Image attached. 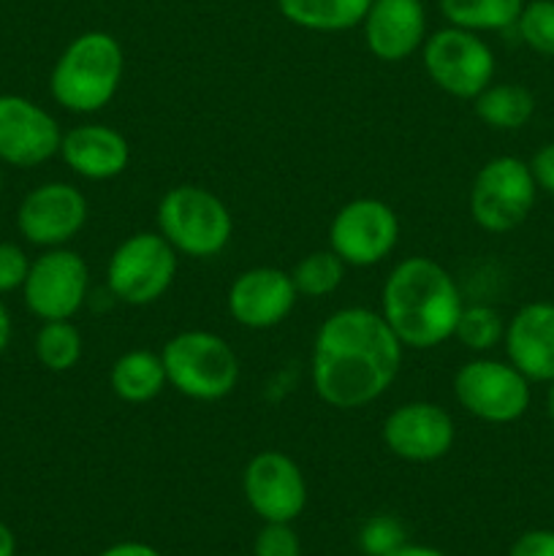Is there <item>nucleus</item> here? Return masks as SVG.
<instances>
[{"mask_svg":"<svg viewBox=\"0 0 554 556\" xmlns=\"http://www.w3.org/2000/svg\"><path fill=\"white\" fill-rule=\"evenodd\" d=\"M400 242V217L380 199L348 201L329 226V250L345 266H375Z\"/></svg>","mask_w":554,"mask_h":556,"instance_id":"obj_11","label":"nucleus"},{"mask_svg":"<svg viewBox=\"0 0 554 556\" xmlns=\"http://www.w3.org/2000/svg\"><path fill=\"white\" fill-rule=\"evenodd\" d=\"M297 299L299 293L291 271L255 266V269L242 271L228 288V313L244 329H275L293 313Z\"/></svg>","mask_w":554,"mask_h":556,"instance_id":"obj_16","label":"nucleus"},{"mask_svg":"<svg viewBox=\"0 0 554 556\" xmlns=\"http://www.w3.org/2000/svg\"><path fill=\"white\" fill-rule=\"evenodd\" d=\"M125 74V52L112 33L87 30L76 36L49 76L52 98L74 114H96L112 103Z\"/></svg>","mask_w":554,"mask_h":556,"instance_id":"obj_3","label":"nucleus"},{"mask_svg":"<svg viewBox=\"0 0 554 556\" xmlns=\"http://www.w3.org/2000/svg\"><path fill=\"white\" fill-rule=\"evenodd\" d=\"M402 342L386 318L367 307H342L320 324L310 378L320 402L337 410L373 405L391 389L402 367Z\"/></svg>","mask_w":554,"mask_h":556,"instance_id":"obj_1","label":"nucleus"},{"mask_svg":"<svg viewBox=\"0 0 554 556\" xmlns=\"http://www.w3.org/2000/svg\"><path fill=\"white\" fill-rule=\"evenodd\" d=\"M30 271L25 250L20 244L0 242V293H11L25 286V277Z\"/></svg>","mask_w":554,"mask_h":556,"instance_id":"obj_30","label":"nucleus"},{"mask_svg":"<svg viewBox=\"0 0 554 556\" xmlns=\"http://www.w3.org/2000/svg\"><path fill=\"white\" fill-rule=\"evenodd\" d=\"M253 556H302V543L291 525L264 521V530L255 535Z\"/></svg>","mask_w":554,"mask_h":556,"instance_id":"obj_29","label":"nucleus"},{"mask_svg":"<svg viewBox=\"0 0 554 556\" xmlns=\"http://www.w3.org/2000/svg\"><path fill=\"white\" fill-rule=\"evenodd\" d=\"M85 342L71 320H43L36 334V358L49 372H68L79 364Z\"/></svg>","mask_w":554,"mask_h":556,"instance_id":"obj_24","label":"nucleus"},{"mask_svg":"<svg viewBox=\"0 0 554 556\" xmlns=\"http://www.w3.org/2000/svg\"><path fill=\"white\" fill-rule=\"evenodd\" d=\"M16 554V538L11 532V527H5L0 521V556H14Z\"/></svg>","mask_w":554,"mask_h":556,"instance_id":"obj_36","label":"nucleus"},{"mask_svg":"<svg viewBox=\"0 0 554 556\" xmlns=\"http://www.w3.org/2000/svg\"><path fill=\"white\" fill-rule=\"evenodd\" d=\"M386 556H449L443 552H438V548H429V546H418V543H402L396 552L386 554Z\"/></svg>","mask_w":554,"mask_h":556,"instance_id":"obj_34","label":"nucleus"},{"mask_svg":"<svg viewBox=\"0 0 554 556\" xmlns=\"http://www.w3.org/2000/svg\"><path fill=\"white\" fill-rule=\"evenodd\" d=\"M424 71L449 96L473 101L494 79V52L481 33L443 27L424 41Z\"/></svg>","mask_w":554,"mask_h":556,"instance_id":"obj_8","label":"nucleus"},{"mask_svg":"<svg viewBox=\"0 0 554 556\" xmlns=\"http://www.w3.org/2000/svg\"><path fill=\"white\" fill-rule=\"evenodd\" d=\"M473 109H476L478 119L494 130H519L536 114V98L527 87L511 85V81H500V85H489L473 98Z\"/></svg>","mask_w":554,"mask_h":556,"instance_id":"obj_22","label":"nucleus"},{"mask_svg":"<svg viewBox=\"0 0 554 556\" xmlns=\"http://www.w3.org/2000/svg\"><path fill=\"white\" fill-rule=\"evenodd\" d=\"M538 199L530 163L500 155L478 168L470 188V217L487 233H508L527 220Z\"/></svg>","mask_w":554,"mask_h":556,"instance_id":"obj_6","label":"nucleus"},{"mask_svg":"<svg viewBox=\"0 0 554 556\" xmlns=\"http://www.w3.org/2000/svg\"><path fill=\"white\" fill-rule=\"evenodd\" d=\"M383 443L396 459L427 465L443 459L456 438L454 418L435 402H407L383 421Z\"/></svg>","mask_w":554,"mask_h":556,"instance_id":"obj_15","label":"nucleus"},{"mask_svg":"<svg viewBox=\"0 0 554 556\" xmlns=\"http://www.w3.org/2000/svg\"><path fill=\"white\" fill-rule=\"evenodd\" d=\"M525 0H440V14L449 25L473 33H494L516 27Z\"/></svg>","mask_w":554,"mask_h":556,"instance_id":"obj_23","label":"nucleus"},{"mask_svg":"<svg viewBox=\"0 0 554 556\" xmlns=\"http://www.w3.org/2000/svg\"><path fill=\"white\" fill-rule=\"evenodd\" d=\"M109 386L114 396L128 405H144L152 402L168 386L166 367L161 353L152 351H128L112 364Z\"/></svg>","mask_w":554,"mask_h":556,"instance_id":"obj_20","label":"nucleus"},{"mask_svg":"<svg viewBox=\"0 0 554 556\" xmlns=\"http://www.w3.org/2000/svg\"><path fill=\"white\" fill-rule=\"evenodd\" d=\"M0 190H3V168H0Z\"/></svg>","mask_w":554,"mask_h":556,"instance_id":"obj_38","label":"nucleus"},{"mask_svg":"<svg viewBox=\"0 0 554 556\" xmlns=\"http://www.w3.org/2000/svg\"><path fill=\"white\" fill-rule=\"evenodd\" d=\"M454 337L473 353H489L505 337V320L489 304H465L456 320Z\"/></svg>","mask_w":554,"mask_h":556,"instance_id":"obj_26","label":"nucleus"},{"mask_svg":"<svg viewBox=\"0 0 554 556\" xmlns=\"http://www.w3.org/2000/svg\"><path fill=\"white\" fill-rule=\"evenodd\" d=\"M90 269L85 258L68 248H52L30 261L22 286L27 309L41 320H71L87 302Z\"/></svg>","mask_w":554,"mask_h":556,"instance_id":"obj_10","label":"nucleus"},{"mask_svg":"<svg viewBox=\"0 0 554 556\" xmlns=\"http://www.w3.org/2000/svg\"><path fill=\"white\" fill-rule=\"evenodd\" d=\"M546 413H549V421L554 424V383H549V394H546Z\"/></svg>","mask_w":554,"mask_h":556,"instance_id":"obj_37","label":"nucleus"},{"mask_svg":"<svg viewBox=\"0 0 554 556\" xmlns=\"http://www.w3.org/2000/svg\"><path fill=\"white\" fill-rule=\"evenodd\" d=\"M177 277V250L152 231H139L117 244L106 266V286L114 299L147 307L172 288Z\"/></svg>","mask_w":554,"mask_h":556,"instance_id":"obj_7","label":"nucleus"},{"mask_svg":"<svg viewBox=\"0 0 554 556\" xmlns=\"http://www.w3.org/2000/svg\"><path fill=\"white\" fill-rule=\"evenodd\" d=\"M98 556H163L158 548L147 546V543H117V546H109L106 552L98 554Z\"/></svg>","mask_w":554,"mask_h":556,"instance_id":"obj_33","label":"nucleus"},{"mask_svg":"<svg viewBox=\"0 0 554 556\" xmlns=\"http://www.w3.org/2000/svg\"><path fill=\"white\" fill-rule=\"evenodd\" d=\"M358 543H362V552L369 556H386L402 546L405 541V530L396 519L391 516H375L367 525L362 527V535H358Z\"/></svg>","mask_w":554,"mask_h":556,"instance_id":"obj_28","label":"nucleus"},{"mask_svg":"<svg viewBox=\"0 0 554 556\" xmlns=\"http://www.w3.org/2000/svg\"><path fill=\"white\" fill-rule=\"evenodd\" d=\"M362 25L367 49L383 63L407 60L427 41L421 0H373Z\"/></svg>","mask_w":554,"mask_h":556,"instance_id":"obj_18","label":"nucleus"},{"mask_svg":"<svg viewBox=\"0 0 554 556\" xmlns=\"http://www.w3.org/2000/svg\"><path fill=\"white\" fill-rule=\"evenodd\" d=\"M168 386L196 402L226 400L239 380V358L223 337L204 329L179 331L163 345Z\"/></svg>","mask_w":554,"mask_h":556,"instance_id":"obj_5","label":"nucleus"},{"mask_svg":"<svg viewBox=\"0 0 554 556\" xmlns=\"http://www.w3.org/2000/svg\"><path fill=\"white\" fill-rule=\"evenodd\" d=\"M291 280L297 286L299 296H331L342 286V280H345V264H342L335 250H315V253L304 255L293 266Z\"/></svg>","mask_w":554,"mask_h":556,"instance_id":"obj_25","label":"nucleus"},{"mask_svg":"<svg viewBox=\"0 0 554 556\" xmlns=\"http://www.w3.org/2000/svg\"><path fill=\"white\" fill-rule=\"evenodd\" d=\"M519 38L543 58H554V0H530L516 20Z\"/></svg>","mask_w":554,"mask_h":556,"instance_id":"obj_27","label":"nucleus"},{"mask_svg":"<svg viewBox=\"0 0 554 556\" xmlns=\"http://www.w3.org/2000/svg\"><path fill=\"white\" fill-rule=\"evenodd\" d=\"M373 0H277L291 25L313 33H342L362 25Z\"/></svg>","mask_w":554,"mask_h":556,"instance_id":"obj_21","label":"nucleus"},{"mask_svg":"<svg viewBox=\"0 0 554 556\" xmlns=\"http://www.w3.org/2000/svg\"><path fill=\"white\" fill-rule=\"evenodd\" d=\"M242 492L250 510L264 521L291 525L307 505V483L302 470L282 451H261L248 462Z\"/></svg>","mask_w":554,"mask_h":556,"instance_id":"obj_12","label":"nucleus"},{"mask_svg":"<svg viewBox=\"0 0 554 556\" xmlns=\"http://www.w3.org/2000/svg\"><path fill=\"white\" fill-rule=\"evenodd\" d=\"M454 396L478 421L514 424L530 407V380L511 362L473 358L456 369Z\"/></svg>","mask_w":554,"mask_h":556,"instance_id":"obj_9","label":"nucleus"},{"mask_svg":"<svg viewBox=\"0 0 554 556\" xmlns=\"http://www.w3.org/2000/svg\"><path fill=\"white\" fill-rule=\"evenodd\" d=\"M60 125L25 96H0V163L33 168L60 152Z\"/></svg>","mask_w":554,"mask_h":556,"instance_id":"obj_14","label":"nucleus"},{"mask_svg":"<svg viewBox=\"0 0 554 556\" xmlns=\"http://www.w3.org/2000/svg\"><path fill=\"white\" fill-rule=\"evenodd\" d=\"M462 307V291L451 271L427 255L400 261L380 293V315L407 351H432L449 342Z\"/></svg>","mask_w":554,"mask_h":556,"instance_id":"obj_2","label":"nucleus"},{"mask_svg":"<svg viewBox=\"0 0 554 556\" xmlns=\"http://www.w3.org/2000/svg\"><path fill=\"white\" fill-rule=\"evenodd\" d=\"M9 340H11V315L9 309H5L3 299H0V353L9 348Z\"/></svg>","mask_w":554,"mask_h":556,"instance_id":"obj_35","label":"nucleus"},{"mask_svg":"<svg viewBox=\"0 0 554 556\" xmlns=\"http://www.w3.org/2000/svg\"><path fill=\"white\" fill-rule=\"evenodd\" d=\"M87 223V199L76 185L43 182L22 199L16 228L36 248H65Z\"/></svg>","mask_w":554,"mask_h":556,"instance_id":"obj_13","label":"nucleus"},{"mask_svg":"<svg viewBox=\"0 0 554 556\" xmlns=\"http://www.w3.org/2000/svg\"><path fill=\"white\" fill-rule=\"evenodd\" d=\"M508 556H554V530H530L519 535Z\"/></svg>","mask_w":554,"mask_h":556,"instance_id":"obj_31","label":"nucleus"},{"mask_svg":"<svg viewBox=\"0 0 554 556\" xmlns=\"http://www.w3.org/2000/svg\"><path fill=\"white\" fill-rule=\"evenodd\" d=\"M158 233L190 258H215L228 248L234 217L212 190L201 185H177L158 204Z\"/></svg>","mask_w":554,"mask_h":556,"instance_id":"obj_4","label":"nucleus"},{"mask_svg":"<svg viewBox=\"0 0 554 556\" xmlns=\"http://www.w3.org/2000/svg\"><path fill=\"white\" fill-rule=\"evenodd\" d=\"M530 172H532V179H536L538 190H546L549 195H554V141L543 144L541 150L532 155Z\"/></svg>","mask_w":554,"mask_h":556,"instance_id":"obj_32","label":"nucleus"},{"mask_svg":"<svg viewBox=\"0 0 554 556\" xmlns=\"http://www.w3.org/2000/svg\"><path fill=\"white\" fill-rule=\"evenodd\" d=\"M58 155L76 177L90 179V182H106L128 168L130 147L119 130L90 123L76 125L68 134H63Z\"/></svg>","mask_w":554,"mask_h":556,"instance_id":"obj_19","label":"nucleus"},{"mask_svg":"<svg viewBox=\"0 0 554 556\" xmlns=\"http://www.w3.org/2000/svg\"><path fill=\"white\" fill-rule=\"evenodd\" d=\"M505 356L530 383H554V304L530 302L505 324Z\"/></svg>","mask_w":554,"mask_h":556,"instance_id":"obj_17","label":"nucleus"}]
</instances>
